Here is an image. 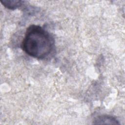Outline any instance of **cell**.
Segmentation results:
<instances>
[{
    "label": "cell",
    "instance_id": "obj_2",
    "mask_svg": "<svg viewBox=\"0 0 125 125\" xmlns=\"http://www.w3.org/2000/svg\"><path fill=\"white\" fill-rule=\"evenodd\" d=\"M94 124H109L119 125L118 120L113 116L108 115H102L98 116L93 122Z\"/></svg>",
    "mask_w": 125,
    "mask_h": 125
},
{
    "label": "cell",
    "instance_id": "obj_3",
    "mask_svg": "<svg viewBox=\"0 0 125 125\" xmlns=\"http://www.w3.org/2000/svg\"><path fill=\"white\" fill-rule=\"evenodd\" d=\"M2 4L6 8L14 10L22 6L24 1L18 0H0Z\"/></svg>",
    "mask_w": 125,
    "mask_h": 125
},
{
    "label": "cell",
    "instance_id": "obj_1",
    "mask_svg": "<svg viewBox=\"0 0 125 125\" xmlns=\"http://www.w3.org/2000/svg\"><path fill=\"white\" fill-rule=\"evenodd\" d=\"M21 47L29 56L38 59H44L53 51L54 40L43 28L32 24L27 28Z\"/></svg>",
    "mask_w": 125,
    "mask_h": 125
}]
</instances>
